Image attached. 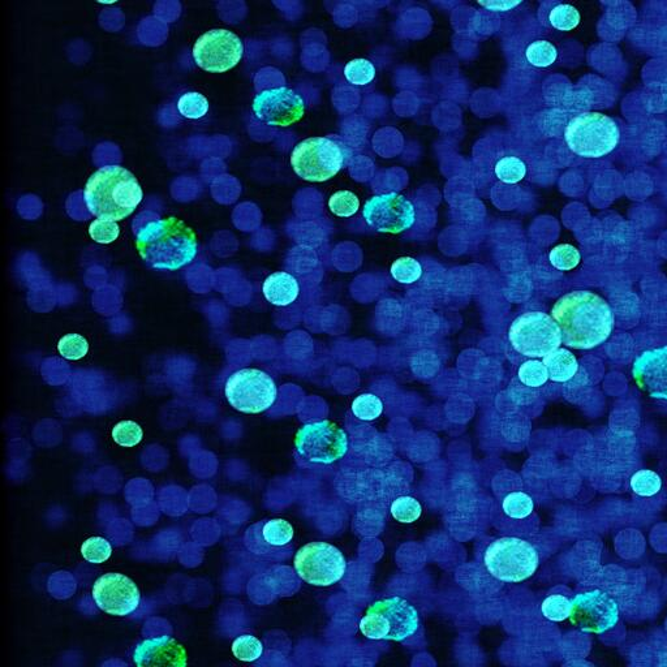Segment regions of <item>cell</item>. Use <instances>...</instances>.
I'll use <instances>...</instances> for the list:
<instances>
[{
	"mask_svg": "<svg viewBox=\"0 0 667 667\" xmlns=\"http://www.w3.org/2000/svg\"><path fill=\"white\" fill-rule=\"evenodd\" d=\"M552 317L562 331V342L575 350H592L608 341L614 314L601 296L574 291L554 304Z\"/></svg>",
	"mask_w": 667,
	"mask_h": 667,
	"instance_id": "obj_1",
	"label": "cell"
},
{
	"mask_svg": "<svg viewBox=\"0 0 667 667\" xmlns=\"http://www.w3.org/2000/svg\"><path fill=\"white\" fill-rule=\"evenodd\" d=\"M136 247L150 268L171 271L191 264L199 251L195 231L174 217L158 218L142 226Z\"/></svg>",
	"mask_w": 667,
	"mask_h": 667,
	"instance_id": "obj_2",
	"label": "cell"
},
{
	"mask_svg": "<svg viewBox=\"0 0 667 667\" xmlns=\"http://www.w3.org/2000/svg\"><path fill=\"white\" fill-rule=\"evenodd\" d=\"M144 197L136 176L122 166L110 165L94 172L85 185L84 199L98 219L123 221L135 212Z\"/></svg>",
	"mask_w": 667,
	"mask_h": 667,
	"instance_id": "obj_3",
	"label": "cell"
},
{
	"mask_svg": "<svg viewBox=\"0 0 667 667\" xmlns=\"http://www.w3.org/2000/svg\"><path fill=\"white\" fill-rule=\"evenodd\" d=\"M565 140L576 156L598 159L617 149L621 141V129L608 115L583 113L576 115L567 124Z\"/></svg>",
	"mask_w": 667,
	"mask_h": 667,
	"instance_id": "obj_4",
	"label": "cell"
},
{
	"mask_svg": "<svg viewBox=\"0 0 667 667\" xmlns=\"http://www.w3.org/2000/svg\"><path fill=\"white\" fill-rule=\"evenodd\" d=\"M419 628L415 606L400 597L374 602L361 619V634L370 640L404 641Z\"/></svg>",
	"mask_w": 667,
	"mask_h": 667,
	"instance_id": "obj_5",
	"label": "cell"
},
{
	"mask_svg": "<svg viewBox=\"0 0 667 667\" xmlns=\"http://www.w3.org/2000/svg\"><path fill=\"white\" fill-rule=\"evenodd\" d=\"M484 565L493 578L505 583H520L536 574L540 555L531 542L502 537L485 550Z\"/></svg>",
	"mask_w": 667,
	"mask_h": 667,
	"instance_id": "obj_6",
	"label": "cell"
},
{
	"mask_svg": "<svg viewBox=\"0 0 667 667\" xmlns=\"http://www.w3.org/2000/svg\"><path fill=\"white\" fill-rule=\"evenodd\" d=\"M346 153L338 141L329 137H311L295 146L291 154L292 169L307 182L322 183L343 169Z\"/></svg>",
	"mask_w": 667,
	"mask_h": 667,
	"instance_id": "obj_7",
	"label": "cell"
},
{
	"mask_svg": "<svg viewBox=\"0 0 667 667\" xmlns=\"http://www.w3.org/2000/svg\"><path fill=\"white\" fill-rule=\"evenodd\" d=\"M509 338L520 355L544 359L561 347L562 331L549 314L527 312L512 322Z\"/></svg>",
	"mask_w": 667,
	"mask_h": 667,
	"instance_id": "obj_8",
	"label": "cell"
},
{
	"mask_svg": "<svg viewBox=\"0 0 667 667\" xmlns=\"http://www.w3.org/2000/svg\"><path fill=\"white\" fill-rule=\"evenodd\" d=\"M225 395L236 411L257 415L273 406L278 389L273 377L264 370L245 368L228 377Z\"/></svg>",
	"mask_w": 667,
	"mask_h": 667,
	"instance_id": "obj_9",
	"label": "cell"
},
{
	"mask_svg": "<svg viewBox=\"0 0 667 667\" xmlns=\"http://www.w3.org/2000/svg\"><path fill=\"white\" fill-rule=\"evenodd\" d=\"M296 453L307 463L333 464L347 454L346 432L333 421L305 424L295 438Z\"/></svg>",
	"mask_w": 667,
	"mask_h": 667,
	"instance_id": "obj_10",
	"label": "cell"
},
{
	"mask_svg": "<svg viewBox=\"0 0 667 667\" xmlns=\"http://www.w3.org/2000/svg\"><path fill=\"white\" fill-rule=\"evenodd\" d=\"M296 572L314 587H330L341 582L347 570L343 553L329 542H309L294 559Z\"/></svg>",
	"mask_w": 667,
	"mask_h": 667,
	"instance_id": "obj_11",
	"label": "cell"
},
{
	"mask_svg": "<svg viewBox=\"0 0 667 667\" xmlns=\"http://www.w3.org/2000/svg\"><path fill=\"white\" fill-rule=\"evenodd\" d=\"M294 527L284 519H266L245 531L248 552L266 562H286L294 553Z\"/></svg>",
	"mask_w": 667,
	"mask_h": 667,
	"instance_id": "obj_12",
	"label": "cell"
},
{
	"mask_svg": "<svg viewBox=\"0 0 667 667\" xmlns=\"http://www.w3.org/2000/svg\"><path fill=\"white\" fill-rule=\"evenodd\" d=\"M244 45L234 32L212 29L193 46V58L202 70L221 73L230 71L242 60Z\"/></svg>",
	"mask_w": 667,
	"mask_h": 667,
	"instance_id": "obj_13",
	"label": "cell"
},
{
	"mask_svg": "<svg viewBox=\"0 0 667 667\" xmlns=\"http://www.w3.org/2000/svg\"><path fill=\"white\" fill-rule=\"evenodd\" d=\"M363 217L368 226L382 234H402L415 225L416 209L406 197L391 192L367 201Z\"/></svg>",
	"mask_w": 667,
	"mask_h": 667,
	"instance_id": "obj_14",
	"label": "cell"
},
{
	"mask_svg": "<svg viewBox=\"0 0 667 667\" xmlns=\"http://www.w3.org/2000/svg\"><path fill=\"white\" fill-rule=\"evenodd\" d=\"M570 621L588 634H604L619 621L617 602L608 593L598 589L580 593L572 600Z\"/></svg>",
	"mask_w": 667,
	"mask_h": 667,
	"instance_id": "obj_15",
	"label": "cell"
},
{
	"mask_svg": "<svg viewBox=\"0 0 667 667\" xmlns=\"http://www.w3.org/2000/svg\"><path fill=\"white\" fill-rule=\"evenodd\" d=\"M253 113L266 126L290 127L303 118L305 102L295 90L282 86L258 93L253 101Z\"/></svg>",
	"mask_w": 667,
	"mask_h": 667,
	"instance_id": "obj_16",
	"label": "cell"
},
{
	"mask_svg": "<svg viewBox=\"0 0 667 667\" xmlns=\"http://www.w3.org/2000/svg\"><path fill=\"white\" fill-rule=\"evenodd\" d=\"M98 608L115 617H126L139 608L141 595L126 575L110 572L94 583L92 592Z\"/></svg>",
	"mask_w": 667,
	"mask_h": 667,
	"instance_id": "obj_17",
	"label": "cell"
},
{
	"mask_svg": "<svg viewBox=\"0 0 667 667\" xmlns=\"http://www.w3.org/2000/svg\"><path fill=\"white\" fill-rule=\"evenodd\" d=\"M632 376L649 397L667 402V346L644 351L635 360Z\"/></svg>",
	"mask_w": 667,
	"mask_h": 667,
	"instance_id": "obj_18",
	"label": "cell"
},
{
	"mask_svg": "<svg viewBox=\"0 0 667 667\" xmlns=\"http://www.w3.org/2000/svg\"><path fill=\"white\" fill-rule=\"evenodd\" d=\"M133 661L140 667H184L187 665V652L183 645L175 639L170 636H161V638L144 640L137 645L133 653Z\"/></svg>",
	"mask_w": 667,
	"mask_h": 667,
	"instance_id": "obj_19",
	"label": "cell"
},
{
	"mask_svg": "<svg viewBox=\"0 0 667 667\" xmlns=\"http://www.w3.org/2000/svg\"><path fill=\"white\" fill-rule=\"evenodd\" d=\"M262 292L266 300L275 307H288L299 298L300 286L298 279L291 274L278 271L266 278Z\"/></svg>",
	"mask_w": 667,
	"mask_h": 667,
	"instance_id": "obj_20",
	"label": "cell"
},
{
	"mask_svg": "<svg viewBox=\"0 0 667 667\" xmlns=\"http://www.w3.org/2000/svg\"><path fill=\"white\" fill-rule=\"evenodd\" d=\"M542 363L548 369L549 380L559 382V384L572 380L579 370L578 360L565 348H558L552 354L545 356Z\"/></svg>",
	"mask_w": 667,
	"mask_h": 667,
	"instance_id": "obj_21",
	"label": "cell"
},
{
	"mask_svg": "<svg viewBox=\"0 0 667 667\" xmlns=\"http://www.w3.org/2000/svg\"><path fill=\"white\" fill-rule=\"evenodd\" d=\"M630 486L636 496L651 498L661 492L662 480L660 475L651 469H641L631 477Z\"/></svg>",
	"mask_w": 667,
	"mask_h": 667,
	"instance_id": "obj_22",
	"label": "cell"
},
{
	"mask_svg": "<svg viewBox=\"0 0 667 667\" xmlns=\"http://www.w3.org/2000/svg\"><path fill=\"white\" fill-rule=\"evenodd\" d=\"M580 21L578 8L571 4H557L549 14V24L559 32H571L579 27Z\"/></svg>",
	"mask_w": 667,
	"mask_h": 667,
	"instance_id": "obj_23",
	"label": "cell"
},
{
	"mask_svg": "<svg viewBox=\"0 0 667 667\" xmlns=\"http://www.w3.org/2000/svg\"><path fill=\"white\" fill-rule=\"evenodd\" d=\"M526 58L533 67L546 68L557 62L558 50L552 42L539 40L527 47Z\"/></svg>",
	"mask_w": 667,
	"mask_h": 667,
	"instance_id": "obj_24",
	"label": "cell"
},
{
	"mask_svg": "<svg viewBox=\"0 0 667 667\" xmlns=\"http://www.w3.org/2000/svg\"><path fill=\"white\" fill-rule=\"evenodd\" d=\"M494 171H496V176L502 183L516 184L526 178L527 166L522 159L509 156L499 159Z\"/></svg>",
	"mask_w": 667,
	"mask_h": 667,
	"instance_id": "obj_25",
	"label": "cell"
},
{
	"mask_svg": "<svg viewBox=\"0 0 667 667\" xmlns=\"http://www.w3.org/2000/svg\"><path fill=\"white\" fill-rule=\"evenodd\" d=\"M502 509L509 518L523 520L532 515L535 505H533V499L528 494L515 492L503 499Z\"/></svg>",
	"mask_w": 667,
	"mask_h": 667,
	"instance_id": "obj_26",
	"label": "cell"
},
{
	"mask_svg": "<svg viewBox=\"0 0 667 667\" xmlns=\"http://www.w3.org/2000/svg\"><path fill=\"white\" fill-rule=\"evenodd\" d=\"M355 417L363 421H374L384 413V403L374 394H361L352 403Z\"/></svg>",
	"mask_w": 667,
	"mask_h": 667,
	"instance_id": "obj_27",
	"label": "cell"
},
{
	"mask_svg": "<svg viewBox=\"0 0 667 667\" xmlns=\"http://www.w3.org/2000/svg\"><path fill=\"white\" fill-rule=\"evenodd\" d=\"M178 110L184 118L192 120L201 119L208 114L209 101L200 93H185L184 96L180 97Z\"/></svg>",
	"mask_w": 667,
	"mask_h": 667,
	"instance_id": "obj_28",
	"label": "cell"
},
{
	"mask_svg": "<svg viewBox=\"0 0 667 667\" xmlns=\"http://www.w3.org/2000/svg\"><path fill=\"white\" fill-rule=\"evenodd\" d=\"M580 260L582 255L578 248L571 244L557 245L549 255L550 264L559 271L574 270L580 264Z\"/></svg>",
	"mask_w": 667,
	"mask_h": 667,
	"instance_id": "obj_29",
	"label": "cell"
},
{
	"mask_svg": "<svg viewBox=\"0 0 667 667\" xmlns=\"http://www.w3.org/2000/svg\"><path fill=\"white\" fill-rule=\"evenodd\" d=\"M344 76L351 84L365 86L376 77V68L367 59H354L344 67Z\"/></svg>",
	"mask_w": 667,
	"mask_h": 667,
	"instance_id": "obj_30",
	"label": "cell"
},
{
	"mask_svg": "<svg viewBox=\"0 0 667 667\" xmlns=\"http://www.w3.org/2000/svg\"><path fill=\"white\" fill-rule=\"evenodd\" d=\"M542 615L552 622H563L570 618L572 601L563 595H552L541 605Z\"/></svg>",
	"mask_w": 667,
	"mask_h": 667,
	"instance_id": "obj_31",
	"label": "cell"
},
{
	"mask_svg": "<svg viewBox=\"0 0 667 667\" xmlns=\"http://www.w3.org/2000/svg\"><path fill=\"white\" fill-rule=\"evenodd\" d=\"M390 271L395 281L402 284L415 283L419 281L421 275H423V268H421L420 262L412 257L398 258V260L391 265Z\"/></svg>",
	"mask_w": 667,
	"mask_h": 667,
	"instance_id": "obj_32",
	"label": "cell"
},
{
	"mask_svg": "<svg viewBox=\"0 0 667 667\" xmlns=\"http://www.w3.org/2000/svg\"><path fill=\"white\" fill-rule=\"evenodd\" d=\"M232 653L240 661L253 662L264 653V645L253 635H242L232 644Z\"/></svg>",
	"mask_w": 667,
	"mask_h": 667,
	"instance_id": "obj_33",
	"label": "cell"
},
{
	"mask_svg": "<svg viewBox=\"0 0 667 667\" xmlns=\"http://www.w3.org/2000/svg\"><path fill=\"white\" fill-rule=\"evenodd\" d=\"M519 380L524 385L537 389L544 386L549 380L548 369L545 364L539 360H529L522 364L518 372Z\"/></svg>",
	"mask_w": 667,
	"mask_h": 667,
	"instance_id": "obj_34",
	"label": "cell"
},
{
	"mask_svg": "<svg viewBox=\"0 0 667 667\" xmlns=\"http://www.w3.org/2000/svg\"><path fill=\"white\" fill-rule=\"evenodd\" d=\"M391 515L399 523L410 524L416 522L420 518L421 509L420 502L412 497H399L395 499L391 505Z\"/></svg>",
	"mask_w": 667,
	"mask_h": 667,
	"instance_id": "obj_35",
	"label": "cell"
},
{
	"mask_svg": "<svg viewBox=\"0 0 667 667\" xmlns=\"http://www.w3.org/2000/svg\"><path fill=\"white\" fill-rule=\"evenodd\" d=\"M59 354L67 360H80L88 355L89 343L80 334H67L58 343Z\"/></svg>",
	"mask_w": 667,
	"mask_h": 667,
	"instance_id": "obj_36",
	"label": "cell"
},
{
	"mask_svg": "<svg viewBox=\"0 0 667 667\" xmlns=\"http://www.w3.org/2000/svg\"><path fill=\"white\" fill-rule=\"evenodd\" d=\"M360 208V201L355 193L350 191H339L334 193L329 200V209L337 217L350 218Z\"/></svg>",
	"mask_w": 667,
	"mask_h": 667,
	"instance_id": "obj_37",
	"label": "cell"
},
{
	"mask_svg": "<svg viewBox=\"0 0 667 667\" xmlns=\"http://www.w3.org/2000/svg\"><path fill=\"white\" fill-rule=\"evenodd\" d=\"M111 553H113V548H111L110 542L102 539V537H92L81 546V554H83L85 561L94 563V565L105 563L111 557Z\"/></svg>",
	"mask_w": 667,
	"mask_h": 667,
	"instance_id": "obj_38",
	"label": "cell"
},
{
	"mask_svg": "<svg viewBox=\"0 0 667 667\" xmlns=\"http://www.w3.org/2000/svg\"><path fill=\"white\" fill-rule=\"evenodd\" d=\"M142 436H144V433H142L141 426L133 423V421H120L113 429L114 441L122 447H135L139 445Z\"/></svg>",
	"mask_w": 667,
	"mask_h": 667,
	"instance_id": "obj_39",
	"label": "cell"
},
{
	"mask_svg": "<svg viewBox=\"0 0 667 667\" xmlns=\"http://www.w3.org/2000/svg\"><path fill=\"white\" fill-rule=\"evenodd\" d=\"M120 228L116 222L96 219L89 227L90 238L100 244H111L119 238Z\"/></svg>",
	"mask_w": 667,
	"mask_h": 667,
	"instance_id": "obj_40",
	"label": "cell"
},
{
	"mask_svg": "<svg viewBox=\"0 0 667 667\" xmlns=\"http://www.w3.org/2000/svg\"><path fill=\"white\" fill-rule=\"evenodd\" d=\"M480 6H483L486 8V10L492 11V12H507L514 10L515 7L520 6L522 2H509V0H493V2H479Z\"/></svg>",
	"mask_w": 667,
	"mask_h": 667,
	"instance_id": "obj_41",
	"label": "cell"
}]
</instances>
